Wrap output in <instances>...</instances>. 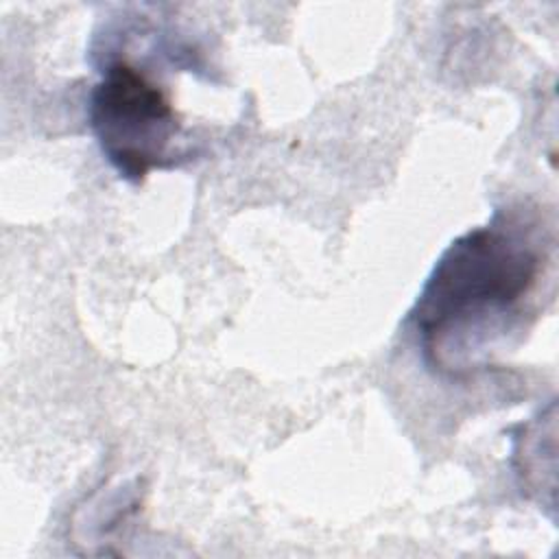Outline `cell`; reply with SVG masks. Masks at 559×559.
<instances>
[{"label": "cell", "instance_id": "6da1fadb", "mask_svg": "<svg viewBox=\"0 0 559 559\" xmlns=\"http://www.w3.org/2000/svg\"><path fill=\"white\" fill-rule=\"evenodd\" d=\"M550 245L537 218L515 212L456 238L411 312L426 358L450 373L478 369L487 347L526 312Z\"/></svg>", "mask_w": 559, "mask_h": 559}, {"label": "cell", "instance_id": "7a4b0ae2", "mask_svg": "<svg viewBox=\"0 0 559 559\" xmlns=\"http://www.w3.org/2000/svg\"><path fill=\"white\" fill-rule=\"evenodd\" d=\"M90 124L107 162L140 183L153 168L175 166L181 120L168 92L144 68L116 59L92 90Z\"/></svg>", "mask_w": 559, "mask_h": 559}]
</instances>
